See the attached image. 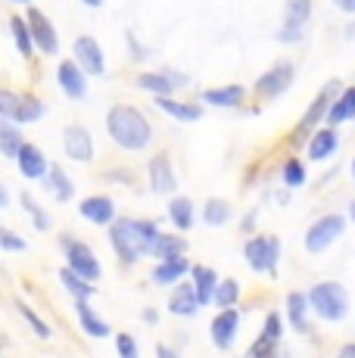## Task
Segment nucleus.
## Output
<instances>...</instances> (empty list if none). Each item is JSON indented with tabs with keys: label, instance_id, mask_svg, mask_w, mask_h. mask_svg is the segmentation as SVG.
Here are the masks:
<instances>
[{
	"label": "nucleus",
	"instance_id": "9",
	"mask_svg": "<svg viewBox=\"0 0 355 358\" xmlns=\"http://www.w3.org/2000/svg\"><path fill=\"white\" fill-rule=\"evenodd\" d=\"M290 85H293V66L277 63L275 69H268V72L256 81V94H262V97H277V94H284Z\"/></svg>",
	"mask_w": 355,
	"mask_h": 358
},
{
	"label": "nucleus",
	"instance_id": "48",
	"mask_svg": "<svg viewBox=\"0 0 355 358\" xmlns=\"http://www.w3.org/2000/svg\"><path fill=\"white\" fill-rule=\"evenodd\" d=\"M19 3H29V0H19Z\"/></svg>",
	"mask_w": 355,
	"mask_h": 358
},
{
	"label": "nucleus",
	"instance_id": "44",
	"mask_svg": "<svg viewBox=\"0 0 355 358\" xmlns=\"http://www.w3.org/2000/svg\"><path fill=\"white\" fill-rule=\"evenodd\" d=\"M340 355H355V346H343L340 349Z\"/></svg>",
	"mask_w": 355,
	"mask_h": 358
},
{
	"label": "nucleus",
	"instance_id": "27",
	"mask_svg": "<svg viewBox=\"0 0 355 358\" xmlns=\"http://www.w3.org/2000/svg\"><path fill=\"white\" fill-rule=\"evenodd\" d=\"M327 119H331V125H340V122H346V119H355V87L340 94V100L331 106Z\"/></svg>",
	"mask_w": 355,
	"mask_h": 358
},
{
	"label": "nucleus",
	"instance_id": "23",
	"mask_svg": "<svg viewBox=\"0 0 355 358\" xmlns=\"http://www.w3.org/2000/svg\"><path fill=\"white\" fill-rule=\"evenodd\" d=\"M309 296H303V293H290L287 296V308H290V321H293V327L296 330H303V334H309Z\"/></svg>",
	"mask_w": 355,
	"mask_h": 358
},
{
	"label": "nucleus",
	"instance_id": "6",
	"mask_svg": "<svg viewBox=\"0 0 355 358\" xmlns=\"http://www.w3.org/2000/svg\"><path fill=\"white\" fill-rule=\"evenodd\" d=\"M312 16V0H287V13H284V25L277 31V38L284 44H296L303 38V29Z\"/></svg>",
	"mask_w": 355,
	"mask_h": 358
},
{
	"label": "nucleus",
	"instance_id": "13",
	"mask_svg": "<svg viewBox=\"0 0 355 358\" xmlns=\"http://www.w3.org/2000/svg\"><path fill=\"white\" fill-rule=\"evenodd\" d=\"M200 296H196V284H181L175 287L172 299H168V312L172 315H181V318H190V315L200 308Z\"/></svg>",
	"mask_w": 355,
	"mask_h": 358
},
{
	"label": "nucleus",
	"instance_id": "14",
	"mask_svg": "<svg viewBox=\"0 0 355 358\" xmlns=\"http://www.w3.org/2000/svg\"><path fill=\"white\" fill-rule=\"evenodd\" d=\"M147 171H150V184H153L156 194H172L175 190V171L168 165V156H153Z\"/></svg>",
	"mask_w": 355,
	"mask_h": 358
},
{
	"label": "nucleus",
	"instance_id": "1",
	"mask_svg": "<svg viewBox=\"0 0 355 358\" xmlns=\"http://www.w3.org/2000/svg\"><path fill=\"white\" fill-rule=\"evenodd\" d=\"M106 131L119 147L125 150H143L153 141V128L143 119L140 109L134 106H113L106 115Z\"/></svg>",
	"mask_w": 355,
	"mask_h": 358
},
{
	"label": "nucleus",
	"instance_id": "34",
	"mask_svg": "<svg viewBox=\"0 0 355 358\" xmlns=\"http://www.w3.org/2000/svg\"><path fill=\"white\" fill-rule=\"evenodd\" d=\"M47 181H50L53 194H57V199H69L72 196V181L66 178V171L59 169V165H50V171H47Z\"/></svg>",
	"mask_w": 355,
	"mask_h": 358
},
{
	"label": "nucleus",
	"instance_id": "5",
	"mask_svg": "<svg viewBox=\"0 0 355 358\" xmlns=\"http://www.w3.org/2000/svg\"><path fill=\"white\" fill-rule=\"evenodd\" d=\"M277 252H281V240L277 237H256L243 246V256H247L252 271H275Z\"/></svg>",
	"mask_w": 355,
	"mask_h": 358
},
{
	"label": "nucleus",
	"instance_id": "17",
	"mask_svg": "<svg viewBox=\"0 0 355 358\" xmlns=\"http://www.w3.org/2000/svg\"><path fill=\"white\" fill-rule=\"evenodd\" d=\"M187 271H190V262L184 256L162 259L159 265L153 268V280H156V284H178V280H181Z\"/></svg>",
	"mask_w": 355,
	"mask_h": 358
},
{
	"label": "nucleus",
	"instance_id": "42",
	"mask_svg": "<svg viewBox=\"0 0 355 358\" xmlns=\"http://www.w3.org/2000/svg\"><path fill=\"white\" fill-rule=\"evenodd\" d=\"M119 352L125 355V358H134V355H138V346H134V340H131L128 334L119 336Z\"/></svg>",
	"mask_w": 355,
	"mask_h": 358
},
{
	"label": "nucleus",
	"instance_id": "3",
	"mask_svg": "<svg viewBox=\"0 0 355 358\" xmlns=\"http://www.w3.org/2000/svg\"><path fill=\"white\" fill-rule=\"evenodd\" d=\"M109 240H113L115 252H119L122 262H138L140 252H150L147 243H143V234L138 228V222H131V218H122V222L113 224V231H109Z\"/></svg>",
	"mask_w": 355,
	"mask_h": 358
},
{
	"label": "nucleus",
	"instance_id": "33",
	"mask_svg": "<svg viewBox=\"0 0 355 358\" xmlns=\"http://www.w3.org/2000/svg\"><path fill=\"white\" fill-rule=\"evenodd\" d=\"M203 218H206V224L218 228V224H224L231 218V206L224 203V199H209L206 209H203Z\"/></svg>",
	"mask_w": 355,
	"mask_h": 358
},
{
	"label": "nucleus",
	"instance_id": "24",
	"mask_svg": "<svg viewBox=\"0 0 355 358\" xmlns=\"http://www.w3.org/2000/svg\"><path fill=\"white\" fill-rule=\"evenodd\" d=\"M243 87L240 85H228V87H218V91H206L203 94V100L206 103H212V106H224V109H231V106H237V103L243 100Z\"/></svg>",
	"mask_w": 355,
	"mask_h": 358
},
{
	"label": "nucleus",
	"instance_id": "29",
	"mask_svg": "<svg viewBox=\"0 0 355 358\" xmlns=\"http://www.w3.org/2000/svg\"><path fill=\"white\" fill-rule=\"evenodd\" d=\"M10 29H13V38H16V47L25 59L31 57V44H35V34H31V25H25L19 16L10 19Z\"/></svg>",
	"mask_w": 355,
	"mask_h": 358
},
{
	"label": "nucleus",
	"instance_id": "18",
	"mask_svg": "<svg viewBox=\"0 0 355 358\" xmlns=\"http://www.w3.org/2000/svg\"><path fill=\"white\" fill-rule=\"evenodd\" d=\"M19 171H22L25 178H44L47 175V162H44V153H41L38 147H31V143H22V150H19Z\"/></svg>",
	"mask_w": 355,
	"mask_h": 358
},
{
	"label": "nucleus",
	"instance_id": "8",
	"mask_svg": "<svg viewBox=\"0 0 355 358\" xmlns=\"http://www.w3.org/2000/svg\"><path fill=\"white\" fill-rule=\"evenodd\" d=\"M72 57H75V63L85 69L87 75H103V69H106L103 50H100V44L91 38V34H81V38H75Z\"/></svg>",
	"mask_w": 355,
	"mask_h": 358
},
{
	"label": "nucleus",
	"instance_id": "7",
	"mask_svg": "<svg viewBox=\"0 0 355 358\" xmlns=\"http://www.w3.org/2000/svg\"><path fill=\"white\" fill-rule=\"evenodd\" d=\"M63 250H66V259H69V268L81 274L87 280H97L100 278V262L94 259L91 246L87 243H78V240H63Z\"/></svg>",
	"mask_w": 355,
	"mask_h": 358
},
{
	"label": "nucleus",
	"instance_id": "45",
	"mask_svg": "<svg viewBox=\"0 0 355 358\" xmlns=\"http://www.w3.org/2000/svg\"><path fill=\"white\" fill-rule=\"evenodd\" d=\"M85 3H87V6H100V3H103V0H85Z\"/></svg>",
	"mask_w": 355,
	"mask_h": 358
},
{
	"label": "nucleus",
	"instance_id": "16",
	"mask_svg": "<svg viewBox=\"0 0 355 358\" xmlns=\"http://www.w3.org/2000/svg\"><path fill=\"white\" fill-rule=\"evenodd\" d=\"M81 215L94 224H109L115 215V206L109 196H87V199H81Z\"/></svg>",
	"mask_w": 355,
	"mask_h": 358
},
{
	"label": "nucleus",
	"instance_id": "30",
	"mask_svg": "<svg viewBox=\"0 0 355 358\" xmlns=\"http://www.w3.org/2000/svg\"><path fill=\"white\" fill-rule=\"evenodd\" d=\"M156 106H159L166 115H175V119H184V122H194V119H200V115H203V109L187 106V103L166 100V97H159V100H156Z\"/></svg>",
	"mask_w": 355,
	"mask_h": 358
},
{
	"label": "nucleus",
	"instance_id": "25",
	"mask_svg": "<svg viewBox=\"0 0 355 358\" xmlns=\"http://www.w3.org/2000/svg\"><path fill=\"white\" fill-rule=\"evenodd\" d=\"M75 308H78V318H81V327H85L87 336H106L109 327L103 321L97 318V315L91 312V306H87V299H75Z\"/></svg>",
	"mask_w": 355,
	"mask_h": 358
},
{
	"label": "nucleus",
	"instance_id": "20",
	"mask_svg": "<svg viewBox=\"0 0 355 358\" xmlns=\"http://www.w3.org/2000/svg\"><path fill=\"white\" fill-rule=\"evenodd\" d=\"M333 150H337V131H333V128H321L318 134L312 137V143H309V159L324 162Z\"/></svg>",
	"mask_w": 355,
	"mask_h": 358
},
{
	"label": "nucleus",
	"instance_id": "40",
	"mask_svg": "<svg viewBox=\"0 0 355 358\" xmlns=\"http://www.w3.org/2000/svg\"><path fill=\"white\" fill-rule=\"evenodd\" d=\"M0 246H3V252H25L29 250V243L19 240L13 231H0Z\"/></svg>",
	"mask_w": 355,
	"mask_h": 358
},
{
	"label": "nucleus",
	"instance_id": "32",
	"mask_svg": "<svg viewBox=\"0 0 355 358\" xmlns=\"http://www.w3.org/2000/svg\"><path fill=\"white\" fill-rule=\"evenodd\" d=\"M0 150H3L6 159H16L19 150H22V137L13 125H0Z\"/></svg>",
	"mask_w": 355,
	"mask_h": 358
},
{
	"label": "nucleus",
	"instance_id": "21",
	"mask_svg": "<svg viewBox=\"0 0 355 358\" xmlns=\"http://www.w3.org/2000/svg\"><path fill=\"white\" fill-rule=\"evenodd\" d=\"M59 280H63L66 284V290H69L75 299H87V296H94L97 290H94V284L87 278H81L78 271H75V268H63V271H59Z\"/></svg>",
	"mask_w": 355,
	"mask_h": 358
},
{
	"label": "nucleus",
	"instance_id": "2",
	"mask_svg": "<svg viewBox=\"0 0 355 358\" xmlns=\"http://www.w3.org/2000/svg\"><path fill=\"white\" fill-rule=\"evenodd\" d=\"M309 306L315 308L318 318L324 321H340L349 315V293L337 280H321L309 290Z\"/></svg>",
	"mask_w": 355,
	"mask_h": 358
},
{
	"label": "nucleus",
	"instance_id": "26",
	"mask_svg": "<svg viewBox=\"0 0 355 358\" xmlns=\"http://www.w3.org/2000/svg\"><path fill=\"white\" fill-rule=\"evenodd\" d=\"M184 252V240L175 237V234H159L153 243V250H150V256L153 259H175Z\"/></svg>",
	"mask_w": 355,
	"mask_h": 358
},
{
	"label": "nucleus",
	"instance_id": "37",
	"mask_svg": "<svg viewBox=\"0 0 355 358\" xmlns=\"http://www.w3.org/2000/svg\"><path fill=\"white\" fill-rule=\"evenodd\" d=\"M284 184L287 187H303L305 184V169H303L299 159H290L284 165Z\"/></svg>",
	"mask_w": 355,
	"mask_h": 358
},
{
	"label": "nucleus",
	"instance_id": "38",
	"mask_svg": "<svg viewBox=\"0 0 355 358\" xmlns=\"http://www.w3.org/2000/svg\"><path fill=\"white\" fill-rule=\"evenodd\" d=\"M16 308H19V315H22V318H25V321H29V324H31V330H35V334L41 336V340H47V336H50V327H47L44 321H41L38 315L31 312L29 306H25V302H16Z\"/></svg>",
	"mask_w": 355,
	"mask_h": 358
},
{
	"label": "nucleus",
	"instance_id": "19",
	"mask_svg": "<svg viewBox=\"0 0 355 358\" xmlns=\"http://www.w3.org/2000/svg\"><path fill=\"white\" fill-rule=\"evenodd\" d=\"M194 284H196V296H200L203 306L215 299V290H218V274L212 271V268L196 265V268H194Z\"/></svg>",
	"mask_w": 355,
	"mask_h": 358
},
{
	"label": "nucleus",
	"instance_id": "36",
	"mask_svg": "<svg viewBox=\"0 0 355 358\" xmlns=\"http://www.w3.org/2000/svg\"><path fill=\"white\" fill-rule=\"evenodd\" d=\"M237 296H240V287H237V280H224V284H218V290H215V302L222 308H231L237 302Z\"/></svg>",
	"mask_w": 355,
	"mask_h": 358
},
{
	"label": "nucleus",
	"instance_id": "12",
	"mask_svg": "<svg viewBox=\"0 0 355 358\" xmlns=\"http://www.w3.org/2000/svg\"><path fill=\"white\" fill-rule=\"evenodd\" d=\"M57 78H59V87H63L66 97L81 100V97L87 94V85H85V69H81L78 63H63V66H59V72H57Z\"/></svg>",
	"mask_w": 355,
	"mask_h": 358
},
{
	"label": "nucleus",
	"instance_id": "39",
	"mask_svg": "<svg viewBox=\"0 0 355 358\" xmlns=\"http://www.w3.org/2000/svg\"><path fill=\"white\" fill-rule=\"evenodd\" d=\"M22 206H25V209H29V215L35 218V224H38L41 231H44V228H50V218H47L44 212H41V206H38V203H35V199H31L29 194H22Z\"/></svg>",
	"mask_w": 355,
	"mask_h": 358
},
{
	"label": "nucleus",
	"instance_id": "28",
	"mask_svg": "<svg viewBox=\"0 0 355 358\" xmlns=\"http://www.w3.org/2000/svg\"><path fill=\"white\" fill-rule=\"evenodd\" d=\"M331 106H333V103H331V87H327V91H321L318 97H315V103L309 106V113H305L303 125H299L296 131H309L312 125H318V119H321L324 113H331Z\"/></svg>",
	"mask_w": 355,
	"mask_h": 358
},
{
	"label": "nucleus",
	"instance_id": "43",
	"mask_svg": "<svg viewBox=\"0 0 355 358\" xmlns=\"http://www.w3.org/2000/svg\"><path fill=\"white\" fill-rule=\"evenodd\" d=\"M333 3H337L343 13H349V16H355V0H333Z\"/></svg>",
	"mask_w": 355,
	"mask_h": 358
},
{
	"label": "nucleus",
	"instance_id": "10",
	"mask_svg": "<svg viewBox=\"0 0 355 358\" xmlns=\"http://www.w3.org/2000/svg\"><path fill=\"white\" fill-rule=\"evenodd\" d=\"M29 16V25H31V34H35V44L41 47L44 53H57L59 50V41H57V29L47 22V16L38 10V6H29L25 10Z\"/></svg>",
	"mask_w": 355,
	"mask_h": 358
},
{
	"label": "nucleus",
	"instance_id": "31",
	"mask_svg": "<svg viewBox=\"0 0 355 358\" xmlns=\"http://www.w3.org/2000/svg\"><path fill=\"white\" fill-rule=\"evenodd\" d=\"M138 87H143V91H153V94H159V97H162V94H168V91H175V78H172V75H140V78H138Z\"/></svg>",
	"mask_w": 355,
	"mask_h": 358
},
{
	"label": "nucleus",
	"instance_id": "46",
	"mask_svg": "<svg viewBox=\"0 0 355 358\" xmlns=\"http://www.w3.org/2000/svg\"><path fill=\"white\" fill-rule=\"evenodd\" d=\"M349 215H352V218H355V203H352V206H349Z\"/></svg>",
	"mask_w": 355,
	"mask_h": 358
},
{
	"label": "nucleus",
	"instance_id": "11",
	"mask_svg": "<svg viewBox=\"0 0 355 358\" xmlns=\"http://www.w3.org/2000/svg\"><path fill=\"white\" fill-rule=\"evenodd\" d=\"M63 147H66V153H69V159H75V162H91L94 159L91 134H87V128H81V125H69V128H66Z\"/></svg>",
	"mask_w": 355,
	"mask_h": 358
},
{
	"label": "nucleus",
	"instance_id": "22",
	"mask_svg": "<svg viewBox=\"0 0 355 358\" xmlns=\"http://www.w3.org/2000/svg\"><path fill=\"white\" fill-rule=\"evenodd\" d=\"M168 218L175 222L178 231H190V224H194V203L187 196H175L168 203Z\"/></svg>",
	"mask_w": 355,
	"mask_h": 358
},
{
	"label": "nucleus",
	"instance_id": "35",
	"mask_svg": "<svg viewBox=\"0 0 355 358\" xmlns=\"http://www.w3.org/2000/svg\"><path fill=\"white\" fill-rule=\"evenodd\" d=\"M41 113H44L41 100H35V97H19L16 122H35V119H41Z\"/></svg>",
	"mask_w": 355,
	"mask_h": 358
},
{
	"label": "nucleus",
	"instance_id": "4",
	"mask_svg": "<svg viewBox=\"0 0 355 358\" xmlns=\"http://www.w3.org/2000/svg\"><path fill=\"white\" fill-rule=\"evenodd\" d=\"M343 228H346V218L343 215L318 218V222L309 228V234H305V250H309V252H324L327 246H331L333 240L343 234Z\"/></svg>",
	"mask_w": 355,
	"mask_h": 358
},
{
	"label": "nucleus",
	"instance_id": "15",
	"mask_svg": "<svg viewBox=\"0 0 355 358\" xmlns=\"http://www.w3.org/2000/svg\"><path fill=\"white\" fill-rule=\"evenodd\" d=\"M237 312L234 308H222V315H215L212 321V343L218 349H231L234 343V334H237Z\"/></svg>",
	"mask_w": 355,
	"mask_h": 358
},
{
	"label": "nucleus",
	"instance_id": "47",
	"mask_svg": "<svg viewBox=\"0 0 355 358\" xmlns=\"http://www.w3.org/2000/svg\"><path fill=\"white\" fill-rule=\"evenodd\" d=\"M352 175H355V162H352Z\"/></svg>",
	"mask_w": 355,
	"mask_h": 358
},
{
	"label": "nucleus",
	"instance_id": "41",
	"mask_svg": "<svg viewBox=\"0 0 355 358\" xmlns=\"http://www.w3.org/2000/svg\"><path fill=\"white\" fill-rule=\"evenodd\" d=\"M16 109H19V97L13 91H0V113L6 119H16Z\"/></svg>",
	"mask_w": 355,
	"mask_h": 358
}]
</instances>
